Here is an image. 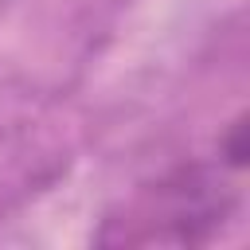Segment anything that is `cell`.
<instances>
[{
  "label": "cell",
  "mask_w": 250,
  "mask_h": 250,
  "mask_svg": "<svg viewBox=\"0 0 250 250\" xmlns=\"http://www.w3.org/2000/svg\"><path fill=\"white\" fill-rule=\"evenodd\" d=\"M230 211H234V195L227 191V184L199 164H184L168 172L156 188H148L133 207V219H121L125 230L109 234L105 242L191 246V242H207L230 219Z\"/></svg>",
  "instance_id": "6da1fadb"
},
{
  "label": "cell",
  "mask_w": 250,
  "mask_h": 250,
  "mask_svg": "<svg viewBox=\"0 0 250 250\" xmlns=\"http://www.w3.org/2000/svg\"><path fill=\"white\" fill-rule=\"evenodd\" d=\"M246 156H250V145H246V117L238 113L230 125H227V137H223V164L230 172H242L246 168Z\"/></svg>",
  "instance_id": "7a4b0ae2"
}]
</instances>
